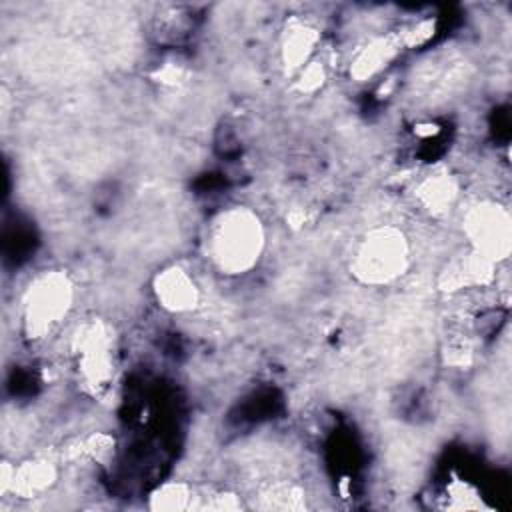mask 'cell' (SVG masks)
Segmentation results:
<instances>
[{"mask_svg": "<svg viewBox=\"0 0 512 512\" xmlns=\"http://www.w3.org/2000/svg\"><path fill=\"white\" fill-rule=\"evenodd\" d=\"M190 502V490L186 484H164L154 496L152 506L162 510H180L186 508Z\"/></svg>", "mask_w": 512, "mask_h": 512, "instance_id": "30bf717a", "label": "cell"}, {"mask_svg": "<svg viewBox=\"0 0 512 512\" xmlns=\"http://www.w3.org/2000/svg\"><path fill=\"white\" fill-rule=\"evenodd\" d=\"M318 42V32L310 26H294L282 42V58L292 70H300L310 62V54Z\"/></svg>", "mask_w": 512, "mask_h": 512, "instance_id": "ba28073f", "label": "cell"}, {"mask_svg": "<svg viewBox=\"0 0 512 512\" xmlns=\"http://www.w3.org/2000/svg\"><path fill=\"white\" fill-rule=\"evenodd\" d=\"M326 74H324V66L320 62H308L304 68H300V76H298V88L302 92H312L316 88L322 86Z\"/></svg>", "mask_w": 512, "mask_h": 512, "instance_id": "8fae6325", "label": "cell"}, {"mask_svg": "<svg viewBox=\"0 0 512 512\" xmlns=\"http://www.w3.org/2000/svg\"><path fill=\"white\" fill-rule=\"evenodd\" d=\"M418 200L432 212V214H442L446 212L456 194H458V186L454 182V178H450L448 174H436L426 178L420 186H418Z\"/></svg>", "mask_w": 512, "mask_h": 512, "instance_id": "9c48e42d", "label": "cell"}, {"mask_svg": "<svg viewBox=\"0 0 512 512\" xmlns=\"http://www.w3.org/2000/svg\"><path fill=\"white\" fill-rule=\"evenodd\" d=\"M264 226L248 208H230L214 222L208 238V252L224 274L252 270L264 250Z\"/></svg>", "mask_w": 512, "mask_h": 512, "instance_id": "6da1fadb", "label": "cell"}, {"mask_svg": "<svg viewBox=\"0 0 512 512\" xmlns=\"http://www.w3.org/2000/svg\"><path fill=\"white\" fill-rule=\"evenodd\" d=\"M494 262L470 250L466 256L456 258L448 264V268L440 276V284L444 290H462L484 286L494 276Z\"/></svg>", "mask_w": 512, "mask_h": 512, "instance_id": "8992f818", "label": "cell"}, {"mask_svg": "<svg viewBox=\"0 0 512 512\" xmlns=\"http://www.w3.org/2000/svg\"><path fill=\"white\" fill-rule=\"evenodd\" d=\"M72 306V284L66 274L50 272L40 276L24 296V330L32 340L48 336Z\"/></svg>", "mask_w": 512, "mask_h": 512, "instance_id": "3957f363", "label": "cell"}, {"mask_svg": "<svg viewBox=\"0 0 512 512\" xmlns=\"http://www.w3.org/2000/svg\"><path fill=\"white\" fill-rule=\"evenodd\" d=\"M410 262V246L402 230L394 226L372 228L358 242L350 268L352 274L372 286L398 280Z\"/></svg>", "mask_w": 512, "mask_h": 512, "instance_id": "7a4b0ae2", "label": "cell"}, {"mask_svg": "<svg viewBox=\"0 0 512 512\" xmlns=\"http://www.w3.org/2000/svg\"><path fill=\"white\" fill-rule=\"evenodd\" d=\"M464 234L472 250L494 264L510 254V214L496 202H480L472 206L464 216Z\"/></svg>", "mask_w": 512, "mask_h": 512, "instance_id": "277c9868", "label": "cell"}, {"mask_svg": "<svg viewBox=\"0 0 512 512\" xmlns=\"http://www.w3.org/2000/svg\"><path fill=\"white\" fill-rule=\"evenodd\" d=\"M400 44L394 36H384V38H374L372 42H368L360 54L356 56V60L352 62L350 74L358 80L364 82L372 76H376L380 70L386 68V64L390 60H394V56L400 50Z\"/></svg>", "mask_w": 512, "mask_h": 512, "instance_id": "52a82bcc", "label": "cell"}, {"mask_svg": "<svg viewBox=\"0 0 512 512\" xmlns=\"http://www.w3.org/2000/svg\"><path fill=\"white\" fill-rule=\"evenodd\" d=\"M154 294L168 312H190L200 296L194 278L180 266H168L156 276Z\"/></svg>", "mask_w": 512, "mask_h": 512, "instance_id": "5b68a950", "label": "cell"}]
</instances>
